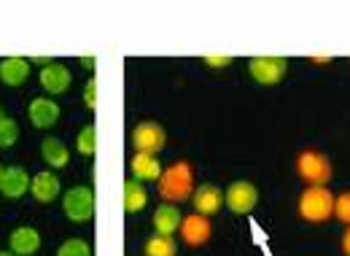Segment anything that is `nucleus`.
<instances>
[{
    "instance_id": "obj_1",
    "label": "nucleus",
    "mask_w": 350,
    "mask_h": 256,
    "mask_svg": "<svg viewBox=\"0 0 350 256\" xmlns=\"http://www.w3.org/2000/svg\"><path fill=\"white\" fill-rule=\"evenodd\" d=\"M159 194H162V200H167L173 205L189 200L194 194V170H191V165L180 159V162H173L170 168H165L162 178H159Z\"/></svg>"
},
{
    "instance_id": "obj_2",
    "label": "nucleus",
    "mask_w": 350,
    "mask_h": 256,
    "mask_svg": "<svg viewBox=\"0 0 350 256\" xmlns=\"http://www.w3.org/2000/svg\"><path fill=\"white\" fill-rule=\"evenodd\" d=\"M299 218H305L310 224H323L334 216V194L329 186H310L299 194L297 203Z\"/></svg>"
},
{
    "instance_id": "obj_3",
    "label": "nucleus",
    "mask_w": 350,
    "mask_h": 256,
    "mask_svg": "<svg viewBox=\"0 0 350 256\" xmlns=\"http://www.w3.org/2000/svg\"><path fill=\"white\" fill-rule=\"evenodd\" d=\"M297 175L305 181L307 186H326L334 175V168H332V159L323 151L305 149L297 157Z\"/></svg>"
},
{
    "instance_id": "obj_4",
    "label": "nucleus",
    "mask_w": 350,
    "mask_h": 256,
    "mask_svg": "<svg viewBox=\"0 0 350 256\" xmlns=\"http://www.w3.org/2000/svg\"><path fill=\"white\" fill-rule=\"evenodd\" d=\"M248 73L254 76L256 84L275 86L286 79V73H288V60H286V57H251Z\"/></svg>"
},
{
    "instance_id": "obj_5",
    "label": "nucleus",
    "mask_w": 350,
    "mask_h": 256,
    "mask_svg": "<svg viewBox=\"0 0 350 256\" xmlns=\"http://www.w3.org/2000/svg\"><path fill=\"white\" fill-rule=\"evenodd\" d=\"M259 203V189L251 181H232L224 192V205L237 216L251 214Z\"/></svg>"
},
{
    "instance_id": "obj_6",
    "label": "nucleus",
    "mask_w": 350,
    "mask_h": 256,
    "mask_svg": "<svg viewBox=\"0 0 350 256\" xmlns=\"http://www.w3.org/2000/svg\"><path fill=\"white\" fill-rule=\"evenodd\" d=\"M62 211L70 221L84 224L94 216V192L89 186H73L62 197Z\"/></svg>"
},
{
    "instance_id": "obj_7",
    "label": "nucleus",
    "mask_w": 350,
    "mask_h": 256,
    "mask_svg": "<svg viewBox=\"0 0 350 256\" xmlns=\"http://www.w3.org/2000/svg\"><path fill=\"white\" fill-rule=\"evenodd\" d=\"M167 143V132L159 122H140L132 129V146L137 154H154L159 157V151Z\"/></svg>"
},
{
    "instance_id": "obj_8",
    "label": "nucleus",
    "mask_w": 350,
    "mask_h": 256,
    "mask_svg": "<svg viewBox=\"0 0 350 256\" xmlns=\"http://www.w3.org/2000/svg\"><path fill=\"white\" fill-rule=\"evenodd\" d=\"M180 240L189 246V248H200L211 240L213 235V227H211V218L208 216H200V214H191V216H183L180 221Z\"/></svg>"
},
{
    "instance_id": "obj_9",
    "label": "nucleus",
    "mask_w": 350,
    "mask_h": 256,
    "mask_svg": "<svg viewBox=\"0 0 350 256\" xmlns=\"http://www.w3.org/2000/svg\"><path fill=\"white\" fill-rule=\"evenodd\" d=\"M30 183H33V178L27 175L25 168H19V165L5 168L0 175V194L8 197V200H19L30 192Z\"/></svg>"
},
{
    "instance_id": "obj_10",
    "label": "nucleus",
    "mask_w": 350,
    "mask_h": 256,
    "mask_svg": "<svg viewBox=\"0 0 350 256\" xmlns=\"http://www.w3.org/2000/svg\"><path fill=\"white\" fill-rule=\"evenodd\" d=\"M191 203H194V211L200 216H211L219 214L221 205H224V194H221L219 186H213V183H202L200 189H194V194H191Z\"/></svg>"
},
{
    "instance_id": "obj_11",
    "label": "nucleus",
    "mask_w": 350,
    "mask_h": 256,
    "mask_svg": "<svg viewBox=\"0 0 350 256\" xmlns=\"http://www.w3.org/2000/svg\"><path fill=\"white\" fill-rule=\"evenodd\" d=\"M27 116H30L33 127L46 129V127H51V125H57V119H59V105H57L51 97H36V100L30 103V108H27Z\"/></svg>"
},
{
    "instance_id": "obj_12",
    "label": "nucleus",
    "mask_w": 350,
    "mask_h": 256,
    "mask_svg": "<svg viewBox=\"0 0 350 256\" xmlns=\"http://www.w3.org/2000/svg\"><path fill=\"white\" fill-rule=\"evenodd\" d=\"M70 84H73V76H70V71L65 65L51 62V65L41 68V86L49 94H62V92L70 89Z\"/></svg>"
},
{
    "instance_id": "obj_13",
    "label": "nucleus",
    "mask_w": 350,
    "mask_h": 256,
    "mask_svg": "<svg viewBox=\"0 0 350 256\" xmlns=\"http://www.w3.org/2000/svg\"><path fill=\"white\" fill-rule=\"evenodd\" d=\"M8 246H11V254L16 256H33L41 248V235L38 229L33 227H16L8 238Z\"/></svg>"
},
{
    "instance_id": "obj_14",
    "label": "nucleus",
    "mask_w": 350,
    "mask_h": 256,
    "mask_svg": "<svg viewBox=\"0 0 350 256\" xmlns=\"http://www.w3.org/2000/svg\"><path fill=\"white\" fill-rule=\"evenodd\" d=\"M30 76V62L27 57H5L0 62V81L5 86H19Z\"/></svg>"
},
{
    "instance_id": "obj_15",
    "label": "nucleus",
    "mask_w": 350,
    "mask_h": 256,
    "mask_svg": "<svg viewBox=\"0 0 350 256\" xmlns=\"http://www.w3.org/2000/svg\"><path fill=\"white\" fill-rule=\"evenodd\" d=\"M132 172H135V181H159L162 178V162H159V157H154V154H137L135 151V157H132L130 162Z\"/></svg>"
},
{
    "instance_id": "obj_16",
    "label": "nucleus",
    "mask_w": 350,
    "mask_h": 256,
    "mask_svg": "<svg viewBox=\"0 0 350 256\" xmlns=\"http://www.w3.org/2000/svg\"><path fill=\"white\" fill-rule=\"evenodd\" d=\"M180 221H183V216L178 211V205L165 203V205H159L157 214H154V229H157V235L173 238V232L180 229Z\"/></svg>"
},
{
    "instance_id": "obj_17",
    "label": "nucleus",
    "mask_w": 350,
    "mask_h": 256,
    "mask_svg": "<svg viewBox=\"0 0 350 256\" xmlns=\"http://www.w3.org/2000/svg\"><path fill=\"white\" fill-rule=\"evenodd\" d=\"M30 194H33L38 203H51V200L59 194V178H57V172L44 170V172H38V175H33Z\"/></svg>"
},
{
    "instance_id": "obj_18",
    "label": "nucleus",
    "mask_w": 350,
    "mask_h": 256,
    "mask_svg": "<svg viewBox=\"0 0 350 256\" xmlns=\"http://www.w3.org/2000/svg\"><path fill=\"white\" fill-rule=\"evenodd\" d=\"M41 157L49 168H65L70 162V151L59 138H46L41 143Z\"/></svg>"
},
{
    "instance_id": "obj_19",
    "label": "nucleus",
    "mask_w": 350,
    "mask_h": 256,
    "mask_svg": "<svg viewBox=\"0 0 350 256\" xmlns=\"http://www.w3.org/2000/svg\"><path fill=\"white\" fill-rule=\"evenodd\" d=\"M148 205V192H146V186L140 183V181H124V211L130 216L140 214L143 208Z\"/></svg>"
},
{
    "instance_id": "obj_20",
    "label": "nucleus",
    "mask_w": 350,
    "mask_h": 256,
    "mask_svg": "<svg viewBox=\"0 0 350 256\" xmlns=\"http://www.w3.org/2000/svg\"><path fill=\"white\" fill-rule=\"evenodd\" d=\"M146 256H175L173 238H165V235L148 238L146 240Z\"/></svg>"
},
{
    "instance_id": "obj_21",
    "label": "nucleus",
    "mask_w": 350,
    "mask_h": 256,
    "mask_svg": "<svg viewBox=\"0 0 350 256\" xmlns=\"http://www.w3.org/2000/svg\"><path fill=\"white\" fill-rule=\"evenodd\" d=\"M76 146H79V154H84V157H92L97 151V129H94V125H87L79 132Z\"/></svg>"
},
{
    "instance_id": "obj_22",
    "label": "nucleus",
    "mask_w": 350,
    "mask_h": 256,
    "mask_svg": "<svg viewBox=\"0 0 350 256\" xmlns=\"http://www.w3.org/2000/svg\"><path fill=\"white\" fill-rule=\"evenodd\" d=\"M19 140V125L11 116L0 119V149H11Z\"/></svg>"
},
{
    "instance_id": "obj_23",
    "label": "nucleus",
    "mask_w": 350,
    "mask_h": 256,
    "mask_svg": "<svg viewBox=\"0 0 350 256\" xmlns=\"http://www.w3.org/2000/svg\"><path fill=\"white\" fill-rule=\"evenodd\" d=\"M57 256H92V248H89L87 240L70 238V240H65V243L57 248Z\"/></svg>"
},
{
    "instance_id": "obj_24",
    "label": "nucleus",
    "mask_w": 350,
    "mask_h": 256,
    "mask_svg": "<svg viewBox=\"0 0 350 256\" xmlns=\"http://www.w3.org/2000/svg\"><path fill=\"white\" fill-rule=\"evenodd\" d=\"M334 218L350 227V192H342L334 197Z\"/></svg>"
},
{
    "instance_id": "obj_25",
    "label": "nucleus",
    "mask_w": 350,
    "mask_h": 256,
    "mask_svg": "<svg viewBox=\"0 0 350 256\" xmlns=\"http://www.w3.org/2000/svg\"><path fill=\"white\" fill-rule=\"evenodd\" d=\"M232 60H234V57H229V54H208V57H202V62H205L208 68H229Z\"/></svg>"
},
{
    "instance_id": "obj_26",
    "label": "nucleus",
    "mask_w": 350,
    "mask_h": 256,
    "mask_svg": "<svg viewBox=\"0 0 350 256\" xmlns=\"http://www.w3.org/2000/svg\"><path fill=\"white\" fill-rule=\"evenodd\" d=\"M84 105L89 111H94V105H97V81L94 79L87 81V86H84Z\"/></svg>"
},
{
    "instance_id": "obj_27",
    "label": "nucleus",
    "mask_w": 350,
    "mask_h": 256,
    "mask_svg": "<svg viewBox=\"0 0 350 256\" xmlns=\"http://www.w3.org/2000/svg\"><path fill=\"white\" fill-rule=\"evenodd\" d=\"M340 246H342V254L350 256V227L342 232V243H340Z\"/></svg>"
},
{
    "instance_id": "obj_28",
    "label": "nucleus",
    "mask_w": 350,
    "mask_h": 256,
    "mask_svg": "<svg viewBox=\"0 0 350 256\" xmlns=\"http://www.w3.org/2000/svg\"><path fill=\"white\" fill-rule=\"evenodd\" d=\"M79 60H81L84 68H92V71H94V57H79Z\"/></svg>"
},
{
    "instance_id": "obj_29",
    "label": "nucleus",
    "mask_w": 350,
    "mask_h": 256,
    "mask_svg": "<svg viewBox=\"0 0 350 256\" xmlns=\"http://www.w3.org/2000/svg\"><path fill=\"white\" fill-rule=\"evenodd\" d=\"M312 62H332V57H310Z\"/></svg>"
},
{
    "instance_id": "obj_30",
    "label": "nucleus",
    "mask_w": 350,
    "mask_h": 256,
    "mask_svg": "<svg viewBox=\"0 0 350 256\" xmlns=\"http://www.w3.org/2000/svg\"><path fill=\"white\" fill-rule=\"evenodd\" d=\"M0 256H16V254H11V251H8V254H5V251H0Z\"/></svg>"
},
{
    "instance_id": "obj_31",
    "label": "nucleus",
    "mask_w": 350,
    "mask_h": 256,
    "mask_svg": "<svg viewBox=\"0 0 350 256\" xmlns=\"http://www.w3.org/2000/svg\"><path fill=\"white\" fill-rule=\"evenodd\" d=\"M3 170H5V168H3V165H0V175H3Z\"/></svg>"
},
{
    "instance_id": "obj_32",
    "label": "nucleus",
    "mask_w": 350,
    "mask_h": 256,
    "mask_svg": "<svg viewBox=\"0 0 350 256\" xmlns=\"http://www.w3.org/2000/svg\"><path fill=\"white\" fill-rule=\"evenodd\" d=\"M0 119H3V114H0Z\"/></svg>"
}]
</instances>
